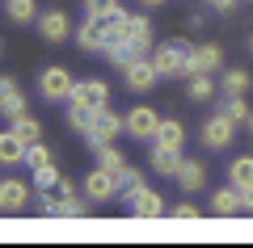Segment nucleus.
<instances>
[{
	"instance_id": "nucleus-1",
	"label": "nucleus",
	"mask_w": 253,
	"mask_h": 248,
	"mask_svg": "<svg viewBox=\"0 0 253 248\" xmlns=\"http://www.w3.org/2000/svg\"><path fill=\"white\" fill-rule=\"evenodd\" d=\"M152 63L161 76L177 80V76H190V42H165V46H152Z\"/></svg>"
},
{
	"instance_id": "nucleus-2",
	"label": "nucleus",
	"mask_w": 253,
	"mask_h": 248,
	"mask_svg": "<svg viewBox=\"0 0 253 248\" xmlns=\"http://www.w3.org/2000/svg\"><path fill=\"white\" fill-rule=\"evenodd\" d=\"M76 89V80L68 68H59V63H51V68H42V76H38V97L42 101H68Z\"/></svg>"
},
{
	"instance_id": "nucleus-3",
	"label": "nucleus",
	"mask_w": 253,
	"mask_h": 248,
	"mask_svg": "<svg viewBox=\"0 0 253 248\" xmlns=\"http://www.w3.org/2000/svg\"><path fill=\"white\" fill-rule=\"evenodd\" d=\"M199 139H203V147H207V151H228V147H232V139H236V122L228 114H211L207 122H203Z\"/></svg>"
},
{
	"instance_id": "nucleus-4",
	"label": "nucleus",
	"mask_w": 253,
	"mask_h": 248,
	"mask_svg": "<svg viewBox=\"0 0 253 248\" xmlns=\"http://www.w3.org/2000/svg\"><path fill=\"white\" fill-rule=\"evenodd\" d=\"M123 131H126V122H123L110 106H101L97 114H93V131L84 135V139H89V147H101V143H114Z\"/></svg>"
},
{
	"instance_id": "nucleus-5",
	"label": "nucleus",
	"mask_w": 253,
	"mask_h": 248,
	"mask_svg": "<svg viewBox=\"0 0 253 248\" xmlns=\"http://www.w3.org/2000/svg\"><path fill=\"white\" fill-rule=\"evenodd\" d=\"M123 80H126V89H131V93H152L156 80H161V71H156L152 55H144V59H131L123 68Z\"/></svg>"
},
{
	"instance_id": "nucleus-6",
	"label": "nucleus",
	"mask_w": 253,
	"mask_h": 248,
	"mask_svg": "<svg viewBox=\"0 0 253 248\" xmlns=\"http://www.w3.org/2000/svg\"><path fill=\"white\" fill-rule=\"evenodd\" d=\"M126 211L135 214V219H161L169 206H165V198L156 194V189H126Z\"/></svg>"
},
{
	"instance_id": "nucleus-7",
	"label": "nucleus",
	"mask_w": 253,
	"mask_h": 248,
	"mask_svg": "<svg viewBox=\"0 0 253 248\" xmlns=\"http://www.w3.org/2000/svg\"><path fill=\"white\" fill-rule=\"evenodd\" d=\"M123 122H126V135H131V139H139V143H152L156 131H161V114H156V109H148V106L131 109Z\"/></svg>"
},
{
	"instance_id": "nucleus-8",
	"label": "nucleus",
	"mask_w": 253,
	"mask_h": 248,
	"mask_svg": "<svg viewBox=\"0 0 253 248\" xmlns=\"http://www.w3.org/2000/svg\"><path fill=\"white\" fill-rule=\"evenodd\" d=\"M72 106H89V109H101L110 101V84L106 80H76V89H72Z\"/></svg>"
},
{
	"instance_id": "nucleus-9",
	"label": "nucleus",
	"mask_w": 253,
	"mask_h": 248,
	"mask_svg": "<svg viewBox=\"0 0 253 248\" xmlns=\"http://www.w3.org/2000/svg\"><path fill=\"white\" fill-rule=\"evenodd\" d=\"M173 181H177L181 194H199V189L207 185V164H203V160H186V156H181V164H177V173H173Z\"/></svg>"
},
{
	"instance_id": "nucleus-10",
	"label": "nucleus",
	"mask_w": 253,
	"mask_h": 248,
	"mask_svg": "<svg viewBox=\"0 0 253 248\" xmlns=\"http://www.w3.org/2000/svg\"><path fill=\"white\" fill-rule=\"evenodd\" d=\"M38 34H42L46 42H63V38L76 34V30H72V21H68L63 9H46V13H38Z\"/></svg>"
},
{
	"instance_id": "nucleus-11",
	"label": "nucleus",
	"mask_w": 253,
	"mask_h": 248,
	"mask_svg": "<svg viewBox=\"0 0 253 248\" xmlns=\"http://www.w3.org/2000/svg\"><path fill=\"white\" fill-rule=\"evenodd\" d=\"M26 206H30V185L17 181V177H4L0 181V211L17 214V211H26Z\"/></svg>"
},
{
	"instance_id": "nucleus-12",
	"label": "nucleus",
	"mask_w": 253,
	"mask_h": 248,
	"mask_svg": "<svg viewBox=\"0 0 253 248\" xmlns=\"http://www.w3.org/2000/svg\"><path fill=\"white\" fill-rule=\"evenodd\" d=\"M84 194H89V202H106V198H114L118 194V177L110 169H93L89 177H84Z\"/></svg>"
},
{
	"instance_id": "nucleus-13",
	"label": "nucleus",
	"mask_w": 253,
	"mask_h": 248,
	"mask_svg": "<svg viewBox=\"0 0 253 248\" xmlns=\"http://www.w3.org/2000/svg\"><path fill=\"white\" fill-rule=\"evenodd\" d=\"M26 147L30 143L21 139L17 131H0V164H4V169H17V164H26Z\"/></svg>"
},
{
	"instance_id": "nucleus-14",
	"label": "nucleus",
	"mask_w": 253,
	"mask_h": 248,
	"mask_svg": "<svg viewBox=\"0 0 253 248\" xmlns=\"http://www.w3.org/2000/svg\"><path fill=\"white\" fill-rule=\"evenodd\" d=\"M215 68H224V51H219L215 42L190 46V76H194V71H215Z\"/></svg>"
},
{
	"instance_id": "nucleus-15",
	"label": "nucleus",
	"mask_w": 253,
	"mask_h": 248,
	"mask_svg": "<svg viewBox=\"0 0 253 248\" xmlns=\"http://www.w3.org/2000/svg\"><path fill=\"white\" fill-rule=\"evenodd\" d=\"M181 164V151L177 147H161V143H152V151H148V169H156L161 177H173Z\"/></svg>"
},
{
	"instance_id": "nucleus-16",
	"label": "nucleus",
	"mask_w": 253,
	"mask_h": 248,
	"mask_svg": "<svg viewBox=\"0 0 253 248\" xmlns=\"http://www.w3.org/2000/svg\"><path fill=\"white\" fill-rule=\"evenodd\" d=\"M241 211H245V206H241V189H236V185H224V189L211 194V214L228 219V214H241Z\"/></svg>"
},
{
	"instance_id": "nucleus-17",
	"label": "nucleus",
	"mask_w": 253,
	"mask_h": 248,
	"mask_svg": "<svg viewBox=\"0 0 253 248\" xmlns=\"http://www.w3.org/2000/svg\"><path fill=\"white\" fill-rule=\"evenodd\" d=\"M219 93V84L211 80V71H194L186 76V101H211Z\"/></svg>"
},
{
	"instance_id": "nucleus-18",
	"label": "nucleus",
	"mask_w": 253,
	"mask_h": 248,
	"mask_svg": "<svg viewBox=\"0 0 253 248\" xmlns=\"http://www.w3.org/2000/svg\"><path fill=\"white\" fill-rule=\"evenodd\" d=\"M0 114L9 118V122L26 114V97H21V89L13 84V80H4V84H0Z\"/></svg>"
},
{
	"instance_id": "nucleus-19",
	"label": "nucleus",
	"mask_w": 253,
	"mask_h": 248,
	"mask_svg": "<svg viewBox=\"0 0 253 248\" xmlns=\"http://www.w3.org/2000/svg\"><path fill=\"white\" fill-rule=\"evenodd\" d=\"M152 143H161V147H177V151H181V143H186V126H181L177 118H161V131H156Z\"/></svg>"
},
{
	"instance_id": "nucleus-20",
	"label": "nucleus",
	"mask_w": 253,
	"mask_h": 248,
	"mask_svg": "<svg viewBox=\"0 0 253 248\" xmlns=\"http://www.w3.org/2000/svg\"><path fill=\"white\" fill-rule=\"evenodd\" d=\"M76 46L89 51V55H97V51H101V21L84 17V26H76Z\"/></svg>"
},
{
	"instance_id": "nucleus-21",
	"label": "nucleus",
	"mask_w": 253,
	"mask_h": 248,
	"mask_svg": "<svg viewBox=\"0 0 253 248\" xmlns=\"http://www.w3.org/2000/svg\"><path fill=\"white\" fill-rule=\"evenodd\" d=\"M228 185H236V189L253 185V156H236L232 164H228Z\"/></svg>"
},
{
	"instance_id": "nucleus-22",
	"label": "nucleus",
	"mask_w": 253,
	"mask_h": 248,
	"mask_svg": "<svg viewBox=\"0 0 253 248\" xmlns=\"http://www.w3.org/2000/svg\"><path fill=\"white\" fill-rule=\"evenodd\" d=\"M219 114H228L236 126H241V122H249L253 109L245 106V93H224V101H219Z\"/></svg>"
},
{
	"instance_id": "nucleus-23",
	"label": "nucleus",
	"mask_w": 253,
	"mask_h": 248,
	"mask_svg": "<svg viewBox=\"0 0 253 248\" xmlns=\"http://www.w3.org/2000/svg\"><path fill=\"white\" fill-rule=\"evenodd\" d=\"M4 13H9L13 26H30V21L38 17V4L34 0H4Z\"/></svg>"
},
{
	"instance_id": "nucleus-24",
	"label": "nucleus",
	"mask_w": 253,
	"mask_h": 248,
	"mask_svg": "<svg viewBox=\"0 0 253 248\" xmlns=\"http://www.w3.org/2000/svg\"><path fill=\"white\" fill-rule=\"evenodd\" d=\"M249 84H253V80H249V71H245V68H228L224 80H219V93H245Z\"/></svg>"
},
{
	"instance_id": "nucleus-25",
	"label": "nucleus",
	"mask_w": 253,
	"mask_h": 248,
	"mask_svg": "<svg viewBox=\"0 0 253 248\" xmlns=\"http://www.w3.org/2000/svg\"><path fill=\"white\" fill-rule=\"evenodd\" d=\"M93 114H97V109H89V106H72V101H68V122H72V131L89 135V131H93Z\"/></svg>"
},
{
	"instance_id": "nucleus-26",
	"label": "nucleus",
	"mask_w": 253,
	"mask_h": 248,
	"mask_svg": "<svg viewBox=\"0 0 253 248\" xmlns=\"http://www.w3.org/2000/svg\"><path fill=\"white\" fill-rule=\"evenodd\" d=\"M81 214H89V194H84V198L63 194L59 198V219H81Z\"/></svg>"
},
{
	"instance_id": "nucleus-27",
	"label": "nucleus",
	"mask_w": 253,
	"mask_h": 248,
	"mask_svg": "<svg viewBox=\"0 0 253 248\" xmlns=\"http://www.w3.org/2000/svg\"><path fill=\"white\" fill-rule=\"evenodd\" d=\"M93 151H97V164H101V169H110V173H118L126 164V156L114 147V143H101V147H93Z\"/></svg>"
},
{
	"instance_id": "nucleus-28",
	"label": "nucleus",
	"mask_w": 253,
	"mask_h": 248,
	"mask_svg": "<svg viewBox=\"0 0 253 248\" xmlns=\"http://www.w3.org/2000/svg\"><path fill=\"white\" fill-rule=\"evenodd\" d=\"M114 13H123L118 0H84V17H93V21H106V17H114Z\"/></svg>"
},
{
	"instance_id": "nucleus-29",
	"label": "nucleus",
	"mask_w": 253,
	"mask_h": 248,
	"mask_svg": "<svg viewBox=\"0 0 253 248\" xmlns=\"http://www.w3.org/2000/svg\"><path fill=\"white\" fill-rule=\"evenodd\" d=\"M13 131H17L21 139H26V143H38V135H42V126H38V118L21 114V118H13Z\"/></svg>"
},
{
	"instance_id": "nucleus-30",
	"label": "nucleus",
	"mask_w": 253,
	"mask_h": 248,
	"mask_svg": "<svg viewBox=\"0 0 253 248\" xmlns=\"http://www.w3.org/2000/svg\"><path fill=\"white\" fill-rule=\"evenodd\" d=\"M114 177H118V189H123V194H126V189H144V173L131 169V164H123Z\"/></svg>"
},
{
	"instance_id": "nucleus-31",
	"label": "nucleus",
	"mask_w": 253,
	"mask_h": 248,
	"mask_svg": "<svg viewBox=\"0 0 253 248\" xmlns=\"http://www.w3.org/2000/svg\"><path fill=\"white\" fill-rule=\"evenodd\" d=\"M26 164L30 169H42V164H55V156H51V147H42V143H30L26 147Z\"/></svg>"
},
{
	"instance_id": "nucleus-32",
	"label": "nucleus",
	"mask_w": 253,
	"mask_h": 248,
	"mask_svg": "<svg viewBox=\"0 0 253 248\" xmlns=\"http://www.w3.org/2000/svg\"><path fill=\"white\" fill-rule=\"evenodd\" d=\"M34 185H38V189L59 185V169H55V164H42V169H34Z\"/></svg>"
},
{
	"instance_id": "nucleus-33",
	"label": "nucleus",
	"mask_w": 253,
	"mask_h": 248,
	"mask_svg": "<svg viewBox=\"0 0 253 248\" xmlns=\"http://www.w3.org/2000/svg\"><path fill=\"white\" fill-rule=\"evenodd\" d=\"M169 214H173V219H186V223H190V219H199L203 211H199V206H194V202H177V206H173Z\"/></svg>"
},
{
	"instance_id": "nucleus-34",
	"label": "nucleus",
	"mask_w": 253,
	"mask_h": 248,
	"mask_svg": "<svg viewBox=\"0 0 253 248\" xmlns=\"http://www.w3.org/2000/svg\"><path fill=\"white\" fill-rule=\"evenodd\" d=\"M38 211H42V214H55V219H59V198H51V194L42 189V194H38Z\"/></svg>"
},
{
	"instance_id": "nucleus-35",
	"label": "nucleus",
	"mask_w": 253,
	"mask_h": 248,
	"mask_svg": "<svg viewBox=\"0 0 253 248\" xmlns=\"http://www.w3.org/2000/svg\"><path fill=\"white\" fill-rule=\"evenodd\" d=\"M207 4H211L215 13H232V9H236V0H207Z\"/></svg>"
},
{
	"instance_id": "nucleus-36",
	"label": "nucleus",
	"mask_w": 253,
	"mask_h": 248,
	"mask_svg": "<svg viewBox=\"0 0 253 248\" xmlns=\"http://www.w3.org/2000/svg\"><path fill=\"white\" fill-rule=\"evenodd\" d=\"M241 206L253 214V185H249V189H241Z\"/></svg>"
},
{
	"instance_id": "nucleus-37",
	"label": "nucleus",
	"mask_w": 253,
	"mask_h": 248,
	"mask_svg": "<svg viewBox=\"0 0 253 248\" xmlns=\"http://www.w3.org/2000/svg\"><path fill=\"white\" fill-rule=\"evenodd\" d=\"M144 9H161V4H169V0H139Z\"/></svg>"
},
{
	"instance_id": "nucleus-38",
	"label": "nucleus",
	"mask_w": 253,
	"mask_h": 248,
	"mask_svg": "<svg viewBox=\"0 0 253 248\" xmlns=\"http://www.w3.org/2000/svg\"><path fill=\"white\" fill-rule=\"evenodd\" d=\"M245 126H249V135H253V114H249V122H245Z\"/></svg>"
},
{
	"instance_id": "nucleus-39",
	"label": "nucleus",
	"mask_w": 253,
	"mask_h": 248,
	"mask_svg": "<svg viewBox=\"0 0 253 248\" xmlns=\"http://www.w3.org/2000/svg\"><path fill=\"white\" fill-rule=\"evenodd\" d=\"M249 55H253V34H249Z\"/></svg>"
},
{
	"instance_id": "nucleus-40",
	"label": "nucleus",
	"mask_w": 253,
	"mask_h": 248,
	"mask_svg": "<svg viewBox=\"0 0 253 248\" xmlns=\"http://www.w3.org/2000/svg\"><path fill=\"white\" fill-rule=\"evenodd\" d=\"M0 84H4V80H0Z\"/></svg>"
}]
</instances>
